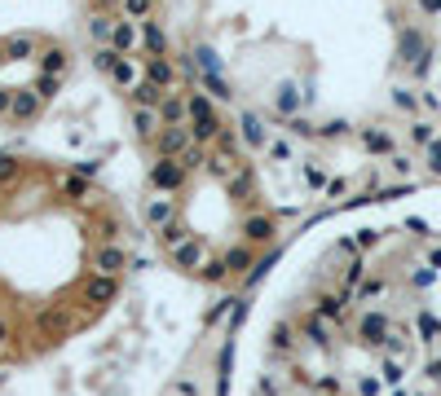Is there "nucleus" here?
Instances as JSON below:
<instances>
[{"instance_id":"2","label":"nucleus","mask_w":441,"mask_h":396,"mask_svg":"<svg viewBox=\"0 0 441 396\" xmlns=\"http://www.w3.org/2000/svg\"><path fill=\"white\" fill-rule=\"evenodd\" d=\"M181 146H186V128H168L164 137H159V150H164V154H177Z\"/></svg>"},{"instance_id":"5","label":"nucleus","mask_w":441,"mask_h":396,"mask_svg":"<svg viewBox=\"0 0 441 396\" xmlns=\"http://www.w3.org/2000/svg\"><path fill=\"white\" fill-rule=\"evenodd\" d=\"M115 44H119V49L133 44V26H128V22H124V26H115Z\"/></svg>"},{"instance_id":"1","label":"nucleus","mask_w":441,"mask_h":396,"mask_svg":"<svg viewBox=\"0 0 441 396\" xmlns=\"http://www.w3.org/2000/svg\"><path fill=\"white\" fill-rule=\"evenodd\" d=\"M9 111H14V119H31V115L40 111V93H18Z\"/></svg>"},{"instance_id":"4","label":"nucleus","mask_w":441,"mask_h":396,"mask_svg":"<svg viewBox=\"0 0 441 396\" xmlns=\"http://www.w3.org/2000/svg\"><path fill=\"white\" fill-rule=\"evenodd\" d=\"M146 44H150L154 53H164V31H159V26H154V22L146 26Z\"/></svg>"},{"instance_id":"3","label":"nucleus","mask_w":441,"mask_h":396,"mask_svg":"<svg viewBox=\"0 0 441 396\" xmlns=\"http://www.w3.org/2000/svg\"><path fill=\"white\" fill-rule=\"evenodd\" d=\"M150 79H154V84H168V79H172V71H168V62H164V58H154V62H150Z\"/></svg>"}]
</instances>
